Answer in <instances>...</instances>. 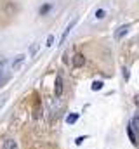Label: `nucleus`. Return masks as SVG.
Segmentation results:
<instances>
[{
  "instance_id": "nucleus-1",
  "label": "nucleus",
  "mask_w": 139,
  "mask_h": 149,
  "mask_svg": "<svg viewBox=\"0 0 139 149\" xmlns=\"http://www.w3.org/2000/svg\"><path fill=\"white\" fill-rule=\"evenodd\" d=\"M77 23H78V17H75V19H71V21H70V24L66 26V30H65V31H63V35H61V40H59V45H61V43H65V40L68 38L70 31H71V30L75 28V24H77Z\"/></svg>"
},
{
  "instance_id": "nucleus-2",
  "label": "nucleus",
  "mask_w": 139,
  "mask_h": 149,
  "mask_svg": "<svg viewBox=\"0 0 139 149\" xmlns=\"http://www.w3.org/2000/svg\"><path fill=\"white\" fill-rule=\"evenodd\" d=\"M25 59H26V56H25V54H19V56H16V59L12 61V70H14V71H18V70L23 66Z\"/></svg>"
},
{
  "instance_id": "nucleus-3",
  "label": "nucleus",
  "mask_w": 139,
  "mask_h": 149,
  "mask_svg": "<svg viewBox=\"0 0 139 149\" xmlns=\"http://www.w3.org/2000/svg\"><path fill=\"white\" fill-rule=\"evenodd\" d=\"M54 94H56V97H61V94H63V78H61V76H56Z\"/></svg>"
},
{
  "instance_id": "nucleus-4",
  "label": "nucleus",
  "mask_w": 139,
  "mask_h": 149,
  "mask_svg": "<svg viewBox=\"0 0 139 149\" xmlns=\"http://www.w3.org/2000/svg\"><path fill=\"white\" fill-rule=\"evenodd\" d=\"M129 30H131V26H129V24H124V26H120V28L115 31V38H117V40L124 38L127 33H129Z\"/></svg>"
},
{
  "instance_id": "nucleus-5",
  "label": "nucleus",
  "mask_w": 139,
  "mask_h": 149,
  "mask_svg": "<svg viewBox=\"0 0 139 149\" xmlns=\"http://www.w3.org/2000/svg\"><path fill=\"white\" fill-rule=\"evenodd\" d=\"M2 149H19L18 141H14V139H5V141L2 142Z\"/></svg>"
},
{
  "instance_id": "nucleus-6",
  "label": "nucleus",
  "mask_w": 139,
  "mask_h": 149,
  "mask_svg": "<svg viewBox=\"0 0 139 149\" xmlns=\"http://www.w3.org/2000/svg\"><path fill=\"white\" fill-rule=\"evenodd\" d=\"M84 64H85L84 54H75V56H73V66H75V68H82Z\"/></svg>"
},
{
  "instance_id": "nucleus-7",
  "label": "nucleus",
  "mask_w": 139,
  "mask_h": 149,
  "mask_svg": "<svg viewBox=\"0 0 139 149\" xmlns=\"http://www.w3.org/2000/svg\"><path fill=\"white\" fill-rule=\"evenodd\" d=\"M127 135H129V139L132 141V144H138V139H136V134H134V128L129 125L127 127Z\"/></svg>"
},
{
  "instance_id": "nucleus-8",
  "label": "nucleus",
  "mask_w": 139,
  "mask_h": 149,
  "mask_svg": "<svg viewBox=\"0 0 139 149\" xmlns=\"http://www.w3.org/2000/svg\"><path fill=\"white\" fill-rule=\"evenodd\" d=\"M77 120H78V114H77V113H73V114H68V116H66V123H68V125H73Z\"/></svg>"
},
{
  "instance_id": "nucleus-9",
  "label": "nucleus",
  "mask_w": 139,
  "mask_h": 149,
  "mask_svg": "<svg viewBox=\"0 0 139 149\" xmlns=\"http://www.w3.org/2000/svg\"><path fill=\"white\" fill-rule=\"evenodd\" d=\"M38 49H40V43H38V42H35V43H32V47H30V56H32V57H33L35 54L38 52Z\"/></svg>"
},
{
  "instance_id": "nucleus-10",
  "label": "nucleus",
  "mask_w": 139,
  "mask_h": 149,
  "mask_svg": "<svg viewBox=\"0 0 139 149\" xmlns=\"http://www.w3.org/2000/svg\"><path fill=\"white\" fill-rule=\"evenodd\" d=\"M131 127H132L136 132H139V116H134V118H132V123H131Z\"/></svg>"
},
{
  "instance_id": "nucleus-11",
  "label": "nucleus",
  "mask_w": 139,
  "mask_h": 149,
  "mask_svg": "<svg viewBox=\"0 0 139 149\" xmlns=\"http://www.w3.org/2000/svg\"><path fill=\"white\" fill-rule=\"evenodd\" d=\"M103 81H99V80H98V81H94V83H92V90H101V88H103Z\"/></svg>"
},
{
  "instance_id": "nucleus-12",
  "label": "nucleus",
  "mask_w": 139,
  "mask_h": 149,
  "mask_svg": "<svg viewBox=\"0 0 139 149\" xmlns=\"http://www.w3.org/2000/svg\"><path fill=\"white\" fill-rule=\"evenodd\" d=\"M104 16H106V10H103V9L96 10V17H98V19H103Z\"/></svg>"
},
{
  "instance_id": "nucleus-13",
  "label": "nucleus",
  "mask_w": 139,
  "mask_h": 149,
  "mask_svg": "<svg viewBox=\"0 0 139 149\" xmlns=\"http://www.w3.org/2000/svg\"><path fill=\"white\" fill-rule=\"evenodd\" d=\"M52 43H54V37H52V35H49V37H47V43H45V45H47V47H51Z\"/></svg>"
},
{
  "instance_id": "nucleus-14",
  "label": "nucleus",
  "mask_w": 139,
  "mask_h": 149,
  "mask_svg": "<svg viewBox=\"0 0 139 149\" xmlns=\"http://www.w3.org/2000/svg\"><path fill=\"white\" fill-rule=\"evenodd\" d=\"M84 141H85V137H78V139L75 141V144H77V146H80V144H82Z\"/></svg>"
},
{
  "instance_id": "nucleus-15",
  "label": "nucleus",
  "mask_w": 139,
  "mask_h": 149,
  "mask_svg": "<svg viewBox=\"0 0 139 149\" xmlns=\"http://www.w3.org/2000/svg\"><path fill=\"white\" fill-rule=\"evenodd\" d=\"M124 78L129 80V70H127V68H124Z\"/></svg>"
}]
</instances>
